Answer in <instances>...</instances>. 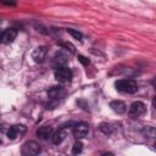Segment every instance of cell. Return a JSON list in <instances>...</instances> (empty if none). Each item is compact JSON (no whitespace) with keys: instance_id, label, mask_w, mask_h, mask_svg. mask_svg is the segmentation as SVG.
I'll list each match as a JSON object with an SVG mask.
<instances>
[{"instance_id":"obj_3","label":"cell","mask_w":156,"mask_h":156,"mask_svg":"<svg viewBox=\"0 0 156 156\" xmlns=\"http://www.w3.org/2000/svg\"><path fill=\"white\" fill-rule=\"evenodd\" d=\"M41 152V145L34 140H29L23 144L22 146V154L24 156H37Z\"/></svg>"},{"instance_id":"obj_6","label":"cell","mask_w":156,"mask_h":156,"mask_svg":"<svg viewBox=\"0 0 156 156\" xmlns=\"http://www.w3.org/2000/svg\"><path fill=\"white\" fill-rule=\"evenodd\" d=\"M27 132V127L23 126V124H15L12 127H10V129L7 130V138L11 139V140H15L17 136H21L23 135L24 133Z\"/></svg>"},{"instance_id":"obj_14","label":"cell","mask_w":156,"mask_h":156,"mask_svg":"<svg viewBox=\"0 0 156 156\" xmlns=\"http://www.w3.org/2000/svg\"><path fill=\"white\" fill-rule=\"evenodd\" d=\"M99 129H100L105 135H110V134H112V132H113L112 126H111L110 123H100Z\"/></svg>"},{"instance_id":"obj_19","label":"cell","mask_w":156,"mask_h":156,"mask_svg":"<svg viewBox=\"0 0 156 156\" xmlns=\"http://www.w3.org/2000/svg\"><path fill=\"white\" fill-rule=\"evenodd\" d=\"M0 144H1V140H0Z\"/></svg>"},{"instance_id":"obj_5","label":"cell","mask_w":156,"mask_h":156,"mask_svg":"<svg viewBox=\"0 0 156 156\" xmlns=\"http://www.w3.org/2000/svg\"><path fill=\"white\" fill-rule=\"evenodd\" d=\"M146 112V106L141 101H134L129 107V115L132 117H139L143 116Z\"/></svg>"},{"instance_id":"obj_15","label":"cell","mask_w":156,"mask_h":156,"mask_svg":"<svg viewBox=\"0 0 156 156\" xmlns=\"http://www.w3.org/2000/svg\"><path fill=\"white\" fill-rule=\"evenodd\" d=\"M82 150H83V144H82L79 140L76 141V143L73 144V146H72V154H73V155H78V154L82 152Z\"/></svg>"},{"instance_id":"obj_1","label":"cell","mask_w":156,"mask_h":156,"mask_svg":"<svg viewBox=\"0 0 156 156\" xmlns=\"http://www.w3.org/2000/svg\"><path fill=\"white\" fill-rule=\"evenodd\" d=\"M115 87L118 91L127 94H134L138 90V83L133 79H119L115 83Z\"/></svg>"},{"instance_id":"obj_8","label":"cell","mask_w":156,"mask_h":156,"mask_svg":"<svg viewBox=\"0 0 156 156\" xmlns=\"http://www.w3.org/2000/svg\"><path fill=\"white\" fill-rule=\"evenodd\" d=\"M46 54H48V48H46V46H38V48L33 51L32 57H33V60H34L35 62L40 63V62H43V61L45 60Z\"/></svg>"},{"instance_id":"obj_13","label":"cell","mask_w":156,"mask_h":156,"mask_svg":"<svg viewBox=\"0 0 156 156\" xmlns=\"http://www.w3.org/2000/svg\"><path fill=\"white\" fill-rule=\"evenodd\" d=\"M66 62H67V56H66L65 54H62V52H56V54H55V56H54V63H55L57 67L65 66Z\"/></svg>"},{"instance_id":"obj_10","label":"cell","mask_w":156,"mask_h":156,"mask_svg":"<svg viewBox=\"0 0 156 156\" xmlns=\"http://www.w3.org/2000/svg\"><path fill=\"white\" fill-rule=\"evenodd\" d=\"M110 107H111L112 111H115V112L118 113V115H122V113H124V112L127 111L126 104H124L123 101H121V100H112V101L110 102Z\"/></svg>"},{"instance_id":"obj_4","label":"cell","mask_w":156,"mask_h":156,"mask_svg":"<svg viewBox=\"0 0 156 156\" xmlns=\"http://www.w3.org/2000/svg\"><path fill=\"white\" fill-rule=\"evenodd\" d=\"M89 133V124L87 122H78L73 126V135L77 139H83Z\"/></svg>"},{"instance_id":"obj_7","label":"cell","mask_w":156,"mask_h":156,"mask_svg":"<svg viewBox=\"0 0 156 156\" xmlns=\"http://www.w3.org/2000/svg\"><path fill=\"white\" fill-rule=\"evenodd\" d=\"M16 37H17V30L15 28H7L0 35V41H2L5 44H10L16 39Z\"/></svg>"},{"instance_id":"obj_12","label":"cell","mask_w":156,"mask_h":156,"mask_svg":"<svg viewBox=\"0 0 156 156\" xmlns=\"http://www.w3.org/2000/svg\"><path fill=\"white\" fill-rule=\"evenodd\" d=\"M65 94V90L61 85H55L48 90V96L51 99H58Z\"/></svg>"},{"instance_id":"obj_17","label":"cell","mask_w":156,"mask_h":156,"mask_svg":"<svg viewBox=\"0 0 156 156\" xmlns=\"http://www.w3.org/2000/svg\"><path fill=\"white\" fill-rule=\"evenodd\" d=\"M60 45H61L63 49H66L67 51H69L71 54H74V52H76V48H74V45L71 44V43H68V41H66V43H61Z\"/></svg>"},{"instance_id":"obj_16","label":"cell","mask_w":156,"mask_h":156,"mask_svg":"<svg viewBox=\"0 0 156 156\" xmlns=\"http://www.w3.org/2000/svg\"><path fill=\"white\" fill-rule=\"evenodd\" d=\"M67 33L71 34V35H72L74 39H77V40H82V38H83V34H82L79 30H77V29L68 28V29H67Z\"/></svg>"},{"instance_id":"obj_11","label":"cell","mask_w":156,"mask_h":156,"mask_svg":"<svg viewBox=\"0 0 156 156\" xmlns=\"http://www.w3.org/2000/svg\"><path fill=\"white\" fill-rule=\"evenodd\" d=\"M66 135H67V129L66 128H61L58 129L57 132H55L51 136V140L55 145H60L65 139H66Z\"/></svg>"},{"instance_id":"obj_2","label":"cell","mask_w":156,"mask_h":156,"mask_svg":"<svg viewBox=\"0 0 156 156\" xmlns=\"http://www.w3.org/2000/svg\"><path fill=\"white\" fill-rule=\"evenodd\" d=\"M54 76H55V79L57 82H60V83H68V82H71V79L73 77V73H72V71L68 67L60 66V67H57L55 69Z\"/></svg>"},{"instance_id":"obj_9","label":"cell","mask_w":156,"mask_h":156,"mask_svg":"<svg viewBox=\"0 0 156 156\" xmlns=\"http://www.w3.org/2000/svg\"><path fill=\"white\" fill-rule=\"evenodd\" d=\"M54 134V130L50 126H43V127H39L37 129V136L39 139H43V140H48Z\"/></svg>"},{"instance_id":"obj_18","label":"cell","mask_w":156,"mask_h":156,"mask_svg":"<svg viewBox=\"0 0 156 156\" xmlns=\"http://www.w3.org/2000/svg\"><path fill=\"white\" fill-rule=\"evenodd\" d=\"M78 60H79V62H82L84 66H88V65L90 63V61H89L87 57H84L83 55H78Z\"/></svg>"}]
</instances>
